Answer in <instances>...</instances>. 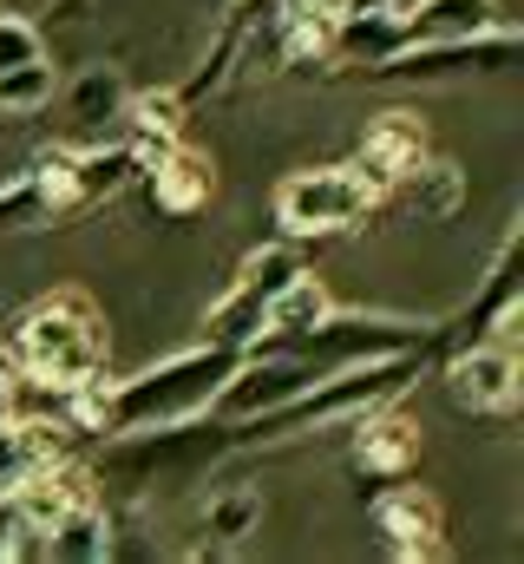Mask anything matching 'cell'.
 I'll use <instances>...</instances> for the list:
<instances>
[{"label": "cell", "mask_w": 524, "mask_h": 564, "mask_svg": "<svg viewBox=\"0 0 524 564\" xmlns=\"http://www.w3.org/2000/svg\"><path fill=\"white\" fill-rule=\"evenodd\" d=\"M262 315H269V302L250 295L243 282H230V295L210 308V335H204V341H223V348H237V355H243V348L262 335Z\"/></svg>", "instance_id": "cell-14"}, {"label": "cell", "mask_w": 524, "mask_h": 564, "mask_svg": "<svg viewBox=\"0 0 524 564\" xmlns=\"http://www.w3.org/2000/svg\"><path fill=\"white\" fill-rule=\"evenodd\" d=\"M518 26L499 20L485 33H466V40H426V46H400L387 66H374V79H419V86H439V79H479V73H512L518 66Z\"/></svg>", "instance_id": "cell-4"}, {"label": "cell", "mask_w": 524, "mask_h": 564, "mask_svg": "<svg viewBox=\"0 0 524 564\" xmlns=\"http://www.w3.org/2000/svg\"><path fill=\"white\" fill-rule=\"evenodd\" d=\"M40 224H53V197H46L40 171H26L20 184L0 191V237L7 230H40Z\"/></svg>", "instance_id": "cell-16"}, {"label": "cell", "mask_w": 524, "mask_h": 564, "mask_svg": "<svg viewBox=\"0 0 524 564\" xmlns=\"http://www.w3.org/2000/svg\"><path fill=\"white\" fill-rule=\"evenodd\" d=\"M40 53H46L40 26H33V20L0 13V73H7V66H26V59H40Z\"/></svg>", "instance_id": "cell-19"}, {"label": "cell", "mask_w": 524, "mask_h": 564, "mask_svg": "<svg viewBox=\"0 0 524 564\" xmlns=\"http://www.w3.org/2000/svg\"><path fill=\"white\" fill-rule=\"evenodd\" d=\"M400 46H426V40H466L505 20L499 0H400Z\"/></svg>", "instance_id": "cell-7"}, {"label": "cell", "mask_w": 524, "mask_h": 564, "mask_svg": "<svg viewBox=\"0 0 524 564\" xmlns=\"http://www.w3.org/2000/svg\"><path fill=\"white\" fill-rule=\"evenodd\" d=\"M237 348L223 341H197L184 355H164L151 368H138L125 381H86L66 394V414L73 426L112 440V433H144V426H177V421H197V414H217L230 375H237Z\"/></svg>", "instance_id": "cell-1"}, {"label": "cell", "mask_w": 524, "mask_h": 564, "mask_svg": "<svg viewBox=\"0 0 524 564\" xmlns=\"http://www.w3.org/2000/svg\"><path fill=\"white\" fill-rule=\"evenodd\" d=\"M119 106H125V93H119V79H106V73L79 79V93H73V119H79V126H99V119H112Z\"/></svg>", "instance_id": "cell-18"}, {"label": "cell", "mask_w": 524, "mask_h": 564, "mask_svg": "<svg viewBox=\"0 0 524 564\" xmlns=\"http://www.w3.org/2000/svg\"><path fill=\"white\" fill-rule=\"evenodd\" d=\"M106 361V328H99V302L79 295V289H53L40 295L20 328H13V368L40 388H86Z\"/></svg>", "instance_id": "cell-2"}, {"label": "cell", "mask_w": 524, "mask_h": 564, "mask_svg": "<svg viewBox=\"0 0 524 564\" xmlns=\"http://www.w3.org/2000/svg\"><path fill=\"white\" fill-rule=\"evenodd\" d=\"M40 558L53 564H92V558H112V519L99 499H79L46 539H40Z\"/></svg>", "instance_id": "cell-11"}, {"label": "cell", "mask_w": 524, "mask_h": 564, "mask_svg": "<svg viewBox=\"0 0 524 564\" xmlns=\"http://www.w3.org/2000/svg\"><path fill=\"white\" fill-rule=\"evenodd\" d=\"M387 191L361 171V164H315V171H295L282 191H275V217L288 237H335V230H354L368 224V210L381 204Z\"/></svg>", "instance_id": "cell-3"}, {"label": "cell", "mask_w": 524, "mask_h": 564, "mask_svg": "<svg viewBox=\"0 0 524 564\" xmlns=\"http://www.w3.org/2000/svg\"><path fill=\"white\" fill-rule=\"evenodd\" d=\"M374 525H381L387 552H400V558H439V545H446V539H439V532H446L439 499L419 492V486H393V492H381Z\"/></svg>", "instance_id": "cell-6"}, {"label": "cell", "mask_w": 524, "mask_h": 564, "mask_svg": "<svg viewBox=\"0 0 524 564\" xmlns=\"http://www.w3.org/2000/svg\"><path fill=\"white\" fill-rule=\"evenodd\" d=\"M328 308H335V302H328V289H321V282L302 270V276L288 282V289H275V302H269V315H262V335L250 341V348H262V341H288V335L315 328ZM250 348H243V355H250Z\"/></svg>", "instance_id": "cell-13"}, {"label": "cell", "mask_w": 524, "mask_h": 564, "mask_svg": "<svg viewBox=\"0 0 524 564\" xmlns=\"http://www.w3.org/2000/svg\"><path fill=\"white\" fill-rule=\"evenodd\" d=\"M381 191H393L400 177H413L419 164H426V132H419V119L413 112H381L374 126H368V144H361V158H354Z\"/></svg>", "instance_id": "cell-9"}, {"label": "cell", "mask_w": 524, "mask_h": 564, "mask_svg": "<svg viewBox=\"0 0 524 564\" xmlns=\"http://www.w3.org/2000/svg\"><path fill=\"white\" fill-rule=\"evenodd\" d=\"M341 7H400V0H341Z\"/></svg>", "instance_id": "cell-22"}, {"label": "cell", "mask_w": 524, "mask_h": 564, "mask_svg": "<svg viewBox=\"0 0 524 564\" xmlns=\"http://www.w3.org/2000/svg\"><path fill=\"white\" fill-rule=\"evenodd\" d=\"M53 93H59V73H53V59H46V53H40V59H26V66H7V73H0V112H13V119L46 112V106H53Z\"/></svg>", "instance_id": "cell-15"}, {"label": "cell", "mask_w": 524, "mask_h": 564, "mask_svg": "<svg viewBox=\"0 0 524 564\" xmlns=\"http://www.w3.org/2000/svg\"><path fill=\"white\" fill-rule=\"evenodd\" d=\"M295 276H302V257H295L288 243H269V250H256V257L243 263L237 282H243L250 295H262V302H275V289H288Z\"/></svg>", "instance_id": "cell-17"}, {"label": "cell", "mask_w": 524, "mask_h": 564, "mask_svg": "<svg viewBox=\"0 0 524 564\" xmlns=\"http://www.w3.org/2000/svg\"><path fill=\"white\" fill-rule=\"evenodd\" d=\"M7 558H40V539L26 532V519H20L13 492H0V564H7Z\"/></svg>", "instance_id": "cell-20"}, {"label": "cell", "mask_w": 524, "mask_h": 564, "mask_svg": "<svg viewBox=\"0 0 524 564\" xmlns=\"http://www.w3.org/2000/svg\"><path fill=\"white\" fill-rule=\"evenodd\" d=\"M66 453V440H59V426L46 421H0V492H13L26 473H40L46 459H59Z\"/></svg>", "instance_id": "cell-12"}, {"label": "cell", "mask_w": 524, "mask_h": 564, "mask_svg": "<svg viewBox=\"0 0 524 564\" xmlns=\"http://www.w3.org/2000/svg\"><path fill=\"white\" fill-rule=\"evenodd\" d=\"M354 426V459L368 466V473H406L413 459H419V426L413 421H400L393 414V401H381V408H368L361 421H348Z\"/></svg>", "instance_id": "cell-10"}, {"label": "cell", "mask_w": 524, "mask_h": 564, "mask_svg": "<svg viewBox=\"0 0 524 564\" xmlns=\"http://www.w3.org/2000/svg\"><path fill=\"white\" fill-rule=\"evenodd\" d=\"M210 191H217V171H210L204 151H190V144H177V139L157 144V158H151V204L157 210L190 217V210L210 204Z\"/></svg>", "instance_id": "cell-8"}, {"label": "cell", "mask_w": 524, "mask_h": 564, "mask_svg": "<svg viewBox=\"0 0 524 564\" xmlns=\"http://www.w3.org/2000/svg\"><path fill=\"white\" fill-rule=\"evenodd\" d=\"M13 381H20V368H13V355H0V421L20 414V408H13Z\"/></svg>", "instance_id": "cell-21"}, {"label": "cell", "mask_w": 524, "mask_h": 564, "mask_svg": "<svg viewBox=\"0 0 524 564\" xmlns=\"http://www.w3.org/2000/svg\"><path fill=\"white\" fill-rule=\"evenodd\" d=\"M446 388L466 414H512L518 408V348L512 341H452Z\"/></svg>", "instance_id": "cell-5"}]
</instances>
